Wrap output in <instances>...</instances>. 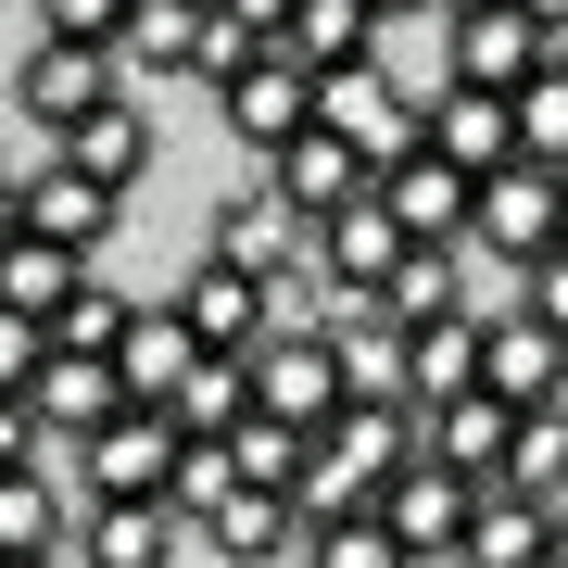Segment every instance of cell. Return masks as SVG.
I'll return each instance as SVG.
<instances>
[{
  "label": "cell",
  "mask_w": 568,
  "mask_h": 568,
  "mask_svg": "<svg viewBox=\"0 0 568 568\" xmlns=\"http://www.w3.org/2000/svg\"><path fill=\"white\" fill-rule=\"evenodd\" d=\"M544 530H556V506H544V493L467 480V518H455V568H544Z\"/></svg>",
  "instance_id": "cell-13"
},
{
  "label": "cell",
  "mask_w": 568,
  "mask_h": 568,
  "mask_svg": "<svg viewBox=\"0 0 568 568\" xmlns=\"http://www.w3.org/2000/svg\"><path fill=\"white\" fill-rule=\"evenodd\" d=\"M480 392H506V405L568 392V328H544L530 304H480Z\"/></svg>",
  "instance_id": "cell-8"
},
{
  "label": "cell",
  "mask_w": 568,
  "mask_h": 568,
  "mask_svg": "<svg viewBox=\"0 0 568 568\" xmlns=\"http://www.w3.org/2000/svg\"><path fill=\"white\" fill-rule=\"evenodd\" d=\"M366 13H379V26H429V0H366Z\"/></svg>",
  "instance_id": "cell-40"
},
{
  "label": "cell",
  "mask_w": 568,
  "mask_h": 568,
  "mask_svg": "<svg viewBox=\"0 0 568 568\" xmlns=\"http://www.w3.org/2000/svg\"><path fill=\"white\" fill-rule=\"evenodd\" d=\"M126 405V379H114V354H39V379H26V417H39V443H77V429H102Z\"/></svg>",
  "instance_id": "cell-17"
},
{
  "label": "cell",
  "mask_w": 568,
  "mask_h": 568,
  "mask_svg": "<svg viewBox=\"0 0 568 568\" xmlns=\"http://www.w3.org/2000/svg\"><path fill=\"white\" fill-rule=\"evenodd\" d=\"M178 328H190V342H203V354H253L265 328H278V291L203 253V265H190V278H178Z\"/></svg>",
  "instance_id": "cell-12"
},
{
  "label": "cell",
  "mask_w": 568,
  "mask_h": 568,
  "mask_svg": "<svg viewBox=\"0 0 568 568\" xmlns=\"http://www.w3.org/2000/svg\"><path fill=\"white\" fill-rule=\"evenodd\" d=\"M39 354H51V328L0 304V392H26V379H39Z\"/></svg>",
  "instance_id": "cell-35"
},
{
  "label": "cell",
  "mask_w": 568,
  "mask_h": 568,
  "mask_svg": "<svg viewBox=\"0 0 568 568\" xmlns=\"http://www.w3.org/2000/svg\"><path fill=\"white\" fill-rule=\"evenodd\" d=\"M241 164H253L265 190H278L291 215H328V203H354V190H366V152L342 140V126H316V114L291 126V140H265V152H241Z\"/></svg>",
  "instance_id": "cell-5"
},
{
  "label": "cell",
  "mask_w": 568,
  "mask_h": 568,
  "mask_svg": "<svg viewBox=\"0 0 568 568\" xmlns=\"http://www.w3.org/2000/svg\"><path fill=\"white\" fill-rule=\"evenodd\" d=\"M241 405H253L241 354H190V366H178V392H164V417H178V429H227Z\"/></svg>",
  "instance_id": "cell-30"
},
{
  "label": "cell",
  "mask_w": 568,
  "mask_h": 568,
  "mask_svg": "<svg viewBox=\"0 0 568 568\" xmlns=\"http://www.w3.org/2000/svg\"><path fill=\"white\" fill-rule=\"evenodd\" d=\"M39 26H51V39H102V51H114L126 0H39Z\"/></svg>",
  "instance_id": "cell-36"
},
{
  "label": "cell",
  "mask_w": 568,
  "mask_h": 568,
  "mask_svg": "<svg viewBox=\"0 0 568 568\" xmlns=\"http://www.w3.org/2000/svg\"><path fill=\"white\" fill-rule=\"evenodd\" d=\"M51 544H77V506H63L51 443H39L26 467H0V556H51Z\"/></svg>",
  "instance_id": "cell-22"
},
{
  "label": "cell",
  "mask_w": 568,
  "mask_h": 568,
  "mask_svg": "<svg viewBox=\"0 0 568 568\" xmlns=\"http://www.w3.org/2000/svg\"><path fill=\"white\" fill-rule=\"evenodd\" d=\"M253 51H265V39H253L241 13H227V0H190V63H178L190 89H227V77L253 63Z\"/></svg>",
  "instance_id": "cell-31"
},
{
  "label": "cell",
  "mask_w": 568,
  "mask_h": 568,
  "mask_svg": "<svg viewBox=\"0 0 568 568\" xmlns=\"http://www.w3.org/2000/svg\"><path fill=\"white\" fill-rule=\"evenodd\" d=\"M556 203H568V178H556V164L506 152L493 178H467V253H493V265H530V253L556 241Z\"/></svg>",
  "instance_id": "cell-1"
},
{
  "label": "cell",
  "mask_w": 568,
  "mask_h": 568,
  "mask_svg": "<svg viewBox=\"0 0 568 568\" xmlns=\"http://www.w3.org/2000/svg\"><path fill=\"white\" fill-rule=\"evenodd\" d=\"M215 265H241V278H316L304 265V215H291L265 178H241L215 203Z\"/></svg>",
  "instance_id": "cell-11"
},
{
  "label": "cell",
  "mask_w": 568,
  "mask_h": 568,
  "mask_svg": "<svg viewBox=\"0 0 568 568\" xmlns=\"http://www.w3.org/2000/svg\"><path fill=\"white\" fill-rule=\"evenodd\" d=\"M164 455H178V417L114 405L102 429H77V493H164Z\"/></svg>",
  "instance_id": "cell-9"
},
{
  "label": "cell",
  "mask_w": 568,
  "mask_h": 568,
  "mask_svg": "<svg viewBox=\"0 0 568 568\" xmlns=\"http://www.w3.org/2000/svg\"><path fill=\"white\" fill-rule=\"evenodd\" d=\"M278 51L304 63V77L366 63V51H379V13H366V0H291V13H278Z\"/></svg>",
  "instance_id": "cell-26"
},
{
  "label": "cell",
  "mask_w": 568,
  "mask_h": 568,
  "mask_svg": "<svg viewBox=\"0 0 568 568\" xmlns=\"http://www.w3.org/2000/svg\"><path fill=\"white\" fill-rule=\"evenodd\" d=\"M227 13H241L253 39H278V13H291V0H227Z\"/></svg>",
  "instance_id": "cell-39"
},
{
  "label": "cell",
  "mask_w": 568,
  "mask_h": 568,
  "mask_svg": "<svg viewBox=\"0 0 568 568\" xmlns=\"http://www.w3.org/2000/svg\"><path fill=\"white\" fill-rule=\"evenodd\" d=\"M379 304H392V328L455 316V304H467V241H405V253H392V278H379Z\"/></svg>",
  "instance_id": "cell-27"
},
{
  "label": "cell",
  "mask_w": 568,
  "mask_h": 568,
  "mask_svg": "<svg viewBox=\"0 0 568 568\" xmlns=\"http://www.w3.org/2000/svg\"><path fill=\"white\" fill-rule=\"evenodd\" d=\"M530 13V39H544V63H568V0H518Z\"/></svg>",
  "instance_id": "cell-38"
},
{
  "label": "cell",
  "mask_w": 568,
  "mask_h": 568,
  "mask_svg": "<svg viewBox=\"0 0 568 568\" xmlns=\"http://www.w3.org/2000/svg\"><path fill=\"white\" fill-rule=\"evenodd\" d=\"M0 568H77V544H51V556H0Z\"/></svg>",
  "instance_id": "cell-41"
},
{
  "label": "cell",
  "mask_w": 568,
  "mask_h": 568,
  "mask_svg": "<svg viewBox=\"0 0 568 568\" xmlns=\"http://www.w3.org/2000/svg\"><path fill=\"white\" fill-rule=\"evenodd\" d=\"M190 518L164 493H89L77 506V568H178Z\"/></svg>",
  "instance_id": "cell-6"
},
{
  "label": "cell",
  "mask_w": 568,
  "mask_h": 568,
  "mask_svg": "<svg viewBox=\"0 0 568 568\" xmlns=\"http://www.w3.org/2000/svg\"><path fill=\"white\" fill-rule=\"evenodd\" d=\"M366 190L392 203V227H405V241H467V178H455L429 140H417V152H392Z\"/></svg>",
  "instance_id": "cell-19"
},
{
  "label": "cell",
  "mask_w": 568,
  "mask_h": 568,
  "mask_svg": "<svg viewBox=\"0 0 568 568\" xmlns=\"http://www.w3.org/2000/svg\"><path fill=\"white\" fill-rule=\"evenodd\" d=\"M190 530H203L227 568H278V556H291V530H304V506H291V493H265V480H227Z\"/></svg>",
  "instance_id": "cell-20"
},
{
  "label": "cell",
  "mask_w": 568,
  "mask_h": 568,
  "mask_svg": "<svg viewBox=\"0 0 568 568\" xmlns=\"http://www.w3.org/2000/svg\"><path fill=\"white\" fill-rule=\"evenodd\" d=\"M190 354H203V342L178 328V304H126V328H114V379H126V405H164Z\"/></svg>",
  "instance_id": "cell-23"
},
{
  "label": "cell",
  "mask_w": 568,
  "mask_h": 568,
  "mask_svg": "<svg viewBox=\"0 0 568 568\" xmlns=\"http://www.w3.org/2000/svg\"><path fill=\"white\" fill-rule=\"evenodd\" d=\"M114 63H140V77H178V63H190V0H126Z\"/></svg>",
  "instance_id": "cell-32"
},
{
  "label": "cell",
  "mask_w": 568,
  "mask_h": 568,
  "mask_svg": "<svg viewBox=\"0 0 568 568\" xmlns=\"http://www.w3.org/2000/svg\"><path fill=\"white\" fill-rule=\"evenodd\" d=\"M39 328H51L63 354H114V328H126V291H114V278H77V291H63V304H51Z\"/></svg>",
  "instance_id": "cell-33"
},
{
  "label": "cell",
  "mask_w": 568,
  "mask_h": 568,
  "mask_svg": "<svg viewBox=\"0 0 568 568\" xmlns=\"http://www.w3.org/2000/svg\"><path fill=\"white\" fill-rule=\"evenodd\" d=\"M417 140L455 164V178H493V164L518 152V126H506V89H467V77H443V102H417Z\"/></svg>",
  "instance_id": "cell-16"
},
{
  "label": "cell",
  "mask_w": 568,
  "mask_h": 568,
  "mask_svg": "<svg viewBox=\"0 0 568 568\" xmlns=\"http://www.w3.org/2000/svg\"><path fill=\"white\" fill-rule=\"evenodd\" d=\"M241 379H253V405H265V417H291V429H316L328 405H342V354H328V328H316V316H278V328L241 354Z\"/></svg>",
  "instance_id": "cell-2"
},
{
  "label": "cell",
  "mask_w": 568,
  "mask_h": 568,
  "mask_svg": "<svg viewBox=\"0 0 568 568\" xmlns=\"http://www.w3.org/2000/svg\"><path fill=\"white\" fill-rule=\"evenodd\" d=\"M126 89V63L102 51V39H26V63H13V114L26 126H63V114H89V102H114Z\"/></svg>",
  "instance_id": "cell-3"
},
{
  "label": "cell",
  "mask_w": 568,
  "mask_h": 568,
  "mask_svg": "<svg viewBox=\"0 0 568 568\" xmlns=\"http://www.w3.org/2000/svg\"><path fill=\"white\" fill-rule=\"evenodd\" d=\"M506 304H530L544 328H568V241H544L530 265H506Z\"/></svg>",
  "instance_id": "cell-34"
},
{
  "label": "cell",
  "mask_w": 568,
  "mask_h": 568,
  "mask_svg": "<svg viewBox=\"0 0 568 568\" xmlns=\"http://www.w3.org/2000/svg\"><path fill=\"white\" fill-rule=\"evenodd\" d=\"M114 203H126V190L77 178V164H51V152L13 178V227H39V241H63V253H102L114 241Z\"/></svg>",
  "instance_id": "cell-10"
},
{
  "label": "cell",
  "mask_w": 568,
  "mask_h": 568,
  "mask_svg": "<svg viewBox=\"0 0 568 568\" xmlns=\"http://www.w3.org/2000/svg\"><path fill=\"white\" fill-rule=\"evenodd\" d=\"M51 164H77V178H102V190H140L152 178V114L114 89V102H89V114L51 126Z\"/></svg>",
  "instance_id": "cell-14"
},
{
  "label": "cell",
  "mask_w": 568,
  "mask_h": 568,
  "mask_svg": "<svg viewBox=\"0 0 568 568\" xmlns=\"http://www.w3.org/2000/svg\"><path fill=\"white\" fill-rule=\"evenodd\" d=\"M215 443H227V480H265V493H304V467H316V429H291L265 405H241Z\"/></svg>",
  "instance_id": "cell-25"
},
{
  "label": "cell",
  "mask_w": 568,
  "mask_h": 568,
  "mask_svg": "<svg viewBox=\"0 0 568 568\" xmlns=\"http://www.w3.org/2000/svg\"><path fill=\"white\" fill-rule=\"evenodd\" d=\"M544 568H568V506H556V530H544Z\"/></svg>",
  "instance_id": "cell-42"
},
{
  "label": "cell",
  "mask_w": 568,
  "mask_h": 568,
  "mask_svg": "<svg viewBox=\"0 0 568 568\" xmlns=\"http://www.w3.org/2000/svg\"><path fill=\"white\" fill-rule=\"evenodd\" d=\"M480 379V304H455V316H417L405 328V405H443V392Z\"/></svg>",
  "instance_id": "cell-24"
},
{
  "label": "cell",
  "mask_w": 568,
  "mask_h": 568,
  "mask_svg": "<svg viewBox=\"0 0 568 568\" xmlns=\"http://www.w3.org/2000/svg\"><path fill=\"white\" fill-rule=\"evenodd\" d=\"M215 102H227V140H241V152H265V140H291V126L316 114V77H304V63H291L278 39H265V51L241 63V77L215 89Z\"/></svg>",
  "instance_id": "cell-15"
},
{
  "label": "cell",
  "mask_w": 568,
  "mask_h": 568,
  "mask_svg": "<svg viewBox=\"0 0 568 568\" xmlns=\"http://www.w3.org/2000/svg\"><path fill=\"white\" fill-rule=\"evenodd\" d=\"M366 506H379V530H392V544H405V568H429V556H455V518H467V480H455L443 455H405V467H392L379 493H366Z\"/></svg>",
  "instance_id": "cell-7"
},
{
  "label": "cell",
  "mask_w": 568,
  "mask_h": 568,
  "mask_svg": "<svg viewBox=\"0 0 568 568\" xmlns=\"http://www.w3.org/2000/svg\"><path fill=\"white\" fill-rule=\"evenodd\" d=\"M493 480L506 493H544V506H568V392H544V405L506 417V455H493Z\"/></svg>",
  "instance_id": "cell-21"
},
{
  "label": "cell",
  "mask_w": 568,
  "mask_h": 568,
  "mask_svg": "<svg viewBox=\"0 0 568 568\" xmlns=\"http://www.w3.org/2000/svg\"><path fill=\"white\" fill-rule=\"evenodd\" d=\"M77 278H89V253L39 241V227H0V304H13V316H51Z\"/></svg>",
  "instance_id": "cell-29"
},
{
  "label": "cell",
  "mask_w": 568,
  "mask_h": 568,
  "mask_svg": "<svg viewBox=\"0 0 568 568\" xmlns=\"http://www.w3.org/2000/svg\"><path fill=\"white\" fill-rule=\"evenodd\" d=\"M39 455V417H26V392H0V467H26Z\"/></svg>",
  "instance_id": "cell-37"
},
{
  "label": "cell",
  "mask_w": 568,
  "mask_h": 568,
  "mask_svg": "<svg viewBox=\"0 0 568 568\" xmlns=\"http://www.w3.org/2000/svg\"><path fill=\"white\" fill-rule=\"evenodd\" d=\"M316 126H342V140L366 152V178H379L392 152H417V102L379 77V51H366V63H328V77H316Z\"/></svg>",
  "instance_id": "cell-4"
},
{
  "label": "cell",
  "mask_w": 568,
  "mask_h": 568,
  "mask_svg": "<svg viewBox=\"0 0 568 568\" xmlns=\"http://www.w3.org/2000/svg\"><path fill=\"white\" fill-rule=\"evenodd\" d=\"M556 241H568V203H556Z\"/></svg>",
  "instance_id": "cell-43"
},
{
  "label": "cell",
  "mask_w": 568,
  "mask_h": 568,
  "mask_svg": "<svg viewBox=\"0 0 568 568\" xmlns=\"http://www.w3.org/2000/svg\"><path fill=\"white\" fill-rule=\"evenodd\" d=\"M291 568H405V544H392L379 506L354 493V506H316L304 530H291Z\"/></svg>",
  "instance_id": "cell-28"
},
{
  "label": "cell",
  "mask_w": 568,
  "mask_h": 568,
  "mask_svg": "<svg viewBox=\"0 0 568 568\" xmlns=\"http://www.w3.org/2000/svg\"><path fill=\"white\" fill-rule=\"evenodd\" d=\"M443 26V51H455V77L467 89H518L530 63H544V39H530V13L518 0H480V13H429Z\"/></svg>",
  "instance_id": "cell-18"
}]
</instances>
